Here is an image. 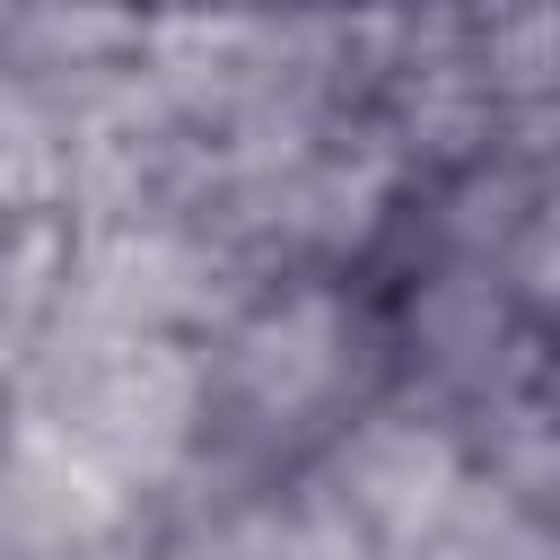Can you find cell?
Instances as JSON below:
<instances>
[{
	"label": "cell",
	"instance_id": "cell-1",
	"mask_svg": "<svg viewBox=\"0 0 560 560\" xmlns=\"http://www.w3.org/2000/svg\"><path fill=\"white\" fill-rule=\"evenodd\" d=\"M192 359H201V446L254 472L306 464L359 402L394 385L385 306L350 271L262 280L210 341H192Z\"/></svg>",
	"mask_w": 560,
	"mask_h": 560
},
{
	"label": "cell",
	"instance_id": "cell-2",
	"mask_svg": "<svg viewBox=\"0 0 560 560\" xmlns=\"http://www.w3.org/2000/svg\"><path fill=\"white\" fill-rule=\"evenodd\" d=\"M0 429H26L140 508L175 481V464L201 446V359L166 332H122L52 298L26 359L0 385Z\"/></svg>",
	"mask_w": 560,
	"mask_h": 560
},
{
	"label": "cell",
	"instance_id": "cell-3",
	"mask_svg": "<svg viewBox=\"0 0 560 560\" xmlns=\"http://www.w3.org/2000/svg\"><path fill=\"white\" fill-rule=\"evenodd\" d=\"M254 289L262 271L184 210L70 228V262H61V298L79 315L122 332H166V341H210Z\"/></svg>",
	"mask_w": 560,
	"mask_h": 560
},
{
	"label": "cell",
	"instance_id": "cell-4",
	"mask_svg": "<svg viewBox=\"0 0 560 560\" xmlns=\"http://www.w3.org/2000/svg\"><path fill=\"white\" fill-rule=\"evenodd\" d=\"M298 472L315 481V499L332 508V525L350 534L359 560H402V542L464 490L472 446H464V420L455 411H438L411 385H385Z\"/></svg>",
	"mask_w": 560,
	"mask_h": 560
},
{
	"label": "cell",
	"instance_id": "cell-5",
	"mask_svg": "<svg viewBox=\"0 0 560 560\" xmlns=\"http://www.w3.org/2000/svg\"><path fill=\"white\" fill-rule=\"evenodd\" d=\"M385 341H394V385L429 394L455 420L542 385V315H525L481 262H420L411 289L385 306Z\"/></svg>",
	"mask_w": 560,
	"mask_h": 560
},
{
	"label": "cell",
	"instance_id": "cell-6",
	"mask_svg": "<svg viewBox=\"0 0 560 560\" xmlns=\"http://www.w3.org/2000/svg\"><path fill=\"white\" fill-rule=\"evenodd\" d=\"M140 9L149 0H9L0 18V70H26L44 88L122 70L140 52Z\"/></svg>",
	"mask_w": 560,
	"mask_h": 560
},
{
	"label": "cell",
	"instance_id": "cell-7",
	"mask_svg": "<svg viewBox=\"0 0 560 560\" xmlns=\"http://www.w3.org/2000/svg\"><path fill=\"white\" fill-rule=\"evenodd\" d=\"M70 210V114L26 70H0V219Z\"/></svg>",
	"mask_w": 560,
	"mask_h": 560
},
{
	"label": "cell",
	"instance_id": "cell-8",
	"mask_svg": "<svg viewBox=\"0 0 560 560\" xmlns=\"http://www.w3.org/2000/svg\"><path fill=\"white\" fill-rule=\"evenodd\" d=\"M402 560H560L551 516L508 499L490 472H464V490L402 542Z\"/></svg>",
	"mask_w": 560,
	"mask_h": 560
},
{
	"label": "cell",
	"instance_id": "cell-9",
	"mask_svg": "<svg viewBox=\"0 0 560 560\" xmlns=\"http://www.w3.org/2000/svg\"><path fill=\"white\" fill-rule=\"evenodd\" d=\"M61 262H70V219H0V385L26 359L35 324L52 315Z\"/></svg>",
	"mask_w": 560,
	"mask_h": 560
},
{
	"label": "cell",
	"instance_id": "cell-10",
	"mask_svg": "<svg viewBox=\"0 0 560 560\" xmlns=\"http://www.w3.org/2000/svg\"><path fill=\"white\" fill-rule=\"evenodd\" d=\"M271 9H368V0H271Z\"/></svg>",
	"mask_w": 560,
	"mask_h": 560
}]
</instances>
